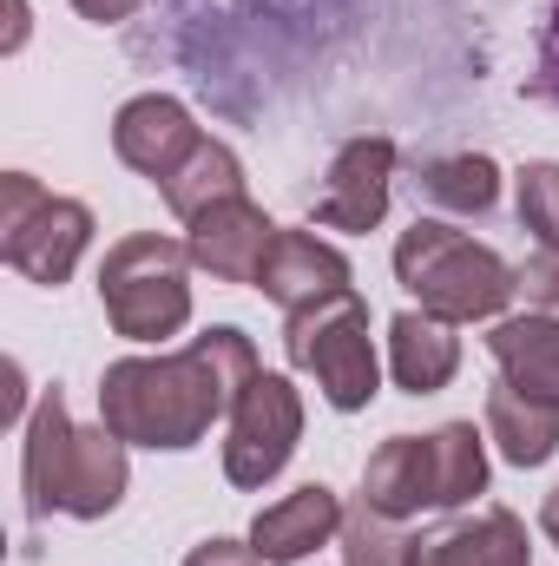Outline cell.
Returning a JSON list of instances; mask_svg holds the SVG:
<instances>
[{
  "instance_id": "cell-1",
  "label": "cell",
  "mask_w": 559,
  "mask_h": 566,
  "mask_svg": "<svg viewBox=\"0 0 559 566\" xmlns=\"http://www.w3.org/2000/svg\"><path fill=\"white\" fill-rule=\"evenodd\" d=\"M257 376V343L244 329H204L178 356H126L99 376V422L126 448H198Z\"/></svg>"
},
{
  "instance_id": "cell-2",
  "label": "cell",
  "mask_w": 559,
  "mask_h": 566,
  "mask_svg": "<svg viewBox=\"0 0 559 566\" xmlns=\"http://www.w3.org/2000/svg\"><path fill=\"white\" fill-rule=\"evenodd\" d=\"M126 441L113 428H73L66 396H40L33 422H27V454H20V488H27V514H73V521H106L126 501Z\"/></svg>"
},
{
  "instance_id": "cell-3",
  "label": "cell",
  "mask_w": 559,
  "mask_h": 566,
  "mask_svg": "<svg viewBox=\"0 0 559 566\" xmlns=\"http://www.w3.org/2000/svg\"><path fill=\"white\" fill-rule=\"evenodd\" d=\"M395 277L441 323H487L520 290V271L500 251H487V244H474V238H461L454 224H434V218H415L402 231Z\"/></svg>"
},
{
  "instance_id": "cell-4",
  "label": "cell",
  "mask_w": 559,
  "mask_h": 566,
  "mask_svg": "<svg viewBox=\"0 0 559 566\" xmlns=\"http://www.w3.org/2000/svg\"><path fill=\"white\" fill-rule=\"evenodd\" d=\"M191 251L165 231H133L99 264V303L113 336L126 343H165L191 323Z\"/></svg>"
},
{
  "instance_id": "cell-5",
  "label": "cell",
  "mask_w": 559,
  "mask_h": 566,
  "mask_svg": "<svg viewBox=\"0 0 559 566\" xmlns=\"http://www.w3.org/2000/svg\"><path fill=\"white\" fill-rule=\"evenodd\" d=\"M283 356L296 369H309L316 389L329 396V409H342V416L369 409L376 389H382V363H376V343H369V303L356 290H342V296L289 316Z\"/></svg>"
},
{
  "instance_id": "cell-6",
  "label": "cell",
  "mask_w": 559,
  "mask_h": 566,
  "mask_svg": "<svg viewBox=\"0 0 559 566\" xmlns=\"http://www.w3.org/2000/svg\"><path fill=\"white\" fill-rule=\"evenodd\" d=\"M93 244V211L80 198L40 191V178H0V258L27 283H66Z\"/></svg>"
},
{
  "instance_id": "cell-7",
  "label": "cell",
  "mask_w": 559,
  "mask_h": 566,
  "mask_svg": "<svg viewBox=\"0 0 559 566\" xmlns=\"http://www.w3.org/2000/svg\"><path fill=\"white\" fill-rule=\"evenodd\" d=\"M303 441V396L289 389V376L257 369L231 409V441H224V474L231 488H264L289 468Z\"/></svg>"
},
{
  "instance_id": "cell-8",
  "label": "cell",
  "mask_w": 559,
  "mask_h": 566,
  "mask_svg": "<svg viewBox=\"0 0 559 566\" xmlns=\"http://www.w3.org/2000/svg\"><path fill=\"white\" fill-rule=\"evenodd\" d=\"M277 244V224L264 218V205H251L244 191L238 198H218L191 218L184 231V251L198 271H211L218 283H257L264 271V251Z\"/></svg>"
},
{
  "instance_id": "cell-9",
  "label": "cell",
  "mask_w": 559,
  "mask_h": 566,
  "mask_svg": "<svg viewBox=\"0 0 559 566\" xmlns=\"http://www.w3.org/2000/svg\"><path fill=\"white\" fill-rule=\"evenodd\" d=\"M389 185H395V139H349L329 158L316 224L323 231H376L389 218Z\"/></svg>"
},
{
  "instance_id": "cell-10",
  "label": "cell",
  "mask_w": 559,
  "mask_h": 566,
  "mask_svg": "<svg viewBox=\"0 0 559 566\" xmlns=\"http://www.w3.org/2000/svg\"><path fill=\"white\" fill-rule=\"evenodd\" d=\"M257 290L277 303L283 316H303L342 290H356V271L336 244H323L316 231H277V244L264 251V271H257Z\"/></svg>"
},
{
  "instance_id": "cell-11",
  "label": "cell",
  "mask_w": 559,
  "mask_h": 566,
  "mask_svg": "<svg viewBox=\"0 0 559 566\" xmlns=\"http://www.w3.org/2000/svg\"><path fill=\"white\" fill-rule=\"evenodd\" d=\"M198 126H191V113L171 99V93H139V99H126L119 106V119H113V151L145 171L151 185H165L191 151H198Z\"/></svg>"
},
{
  "instance_id": "cell-12",
  "label": "cell",
  "mask_w": 559,
  "mask_h": 566,
  "mask_svg": "<svg viewBox=\"0 0 559 566\" xmlns=\"http://www.w3.org/2000/svg\"><path fill=\"white\" fill-rule=\"evenodd\" d=\"M336 534H342V501H336L323 481L283 494L277 507H264V514L251 521V547H257V560H271V566L309 560V554L329 547Z\"/></svg>"
},
{
  "instance_id": "cell-13",
  "label": "cell",
  "mask_w": 559,
  "mask_h": 566,
  "mask_svg": "<svg viewBox=\"0 0 559 566\" xmlns=\"http://www.w3.org/2000/svg\"><path fill=\"white\" fill-rule=\"evenodd\" d=\"M415 566H534L527 527L507 507H487L474 521H447L415 541Z\"/></svg>"
},
{
  "instance_id": "cell-14",
  "label": "cell",
  "mask_w": 559,
  "mask_h": 566,
  "mask_svg": "<svg viewBox=\"0 0 559 566\" xmlns=\"http://www.w3.org/2000/svg\"><path fill=\"white\" fill-rule=\"evenodd\" d=\"M487 356L500 363V382L559 409V316H500L487 329Z\"/></svg>"
},
{
  "instance_id": "cell-15",
  "label": "cell",
  "mask_w": 559,
  "mask_h": 566,
  "mask_svg": "<svg viewBox=\"0 0 559 566\" xmlns=\"http://www.w3.org/2000/svg\"><path fill=\"white\" fill-rule=\"evenodd\" d=\"M389 369H395V389H409V396L447 389L454 369H461V336H454V323H441V316H428V310H402V316L389 323Z\"/></svg>"
},
{
  "instance_id": "cell-16",
  "label": "cell",
  "mask_w": 559,
  "mask_h": 566,
  "mask_svg": "<svg viewBox=\"0 0 559 566\" xmlns=\"http://www.w3.org/2000/svg\"><path fill=\"white\" fill-rule=\"evenodd\" d=\"M362 501L389 521H409L434 507V468H428V434H389L369 468H362Z\"/></svg>"
},
{
  "instance_id": "cell-17",
  "label": "cell",
  "mask_w": 559,
  "mask_h": 566,
  "mask_svg": "<svg viewBox=\"0 0 559 566\" xmlns=\"http://www.w3.org/2000/svg\"><path fill=\"white\" fill-rule=\"evenodd\" d=\"M487 441H494L514 468H540V461L559 454V409L520 396L514 382H494V389H487Z\"/></svg>"
},
{
  "instance_id": "cell-18",
  "label": "cell",
  "mask_w": 559,
  "mask_h": 566,
  "mask_svg": "<svg viewBox=\"0 0 559 566\" xmlns=\"http://www.w3.org/2000/svg\"><path fill=\"white\" fill-rule=\"evenodd\" d=\"M238 191H244V158H238L224 139H198V151H191V158L158 185V198H165V205H171V218H184V224H191L204 205L238 198Z\"/></svg>"
},
{
  "instance_id": "cell-19",
  "label": "cell",
  "mask_w": 559,
  "mask_h": 566,
  "mask_svg": "<svg viewBox=\"0 0 559 566\" xmlns=\"http://www.w3.org/2000/svg\"><path fill=\"white\" fill-rule=\"evenodd\" d=\"M428 468H434V507H467L487 494V448L474 422H441L428 434Z\"/></svg>"
},
{
  "instance_id": "cell-20",
  "label": "cell",
  "mask_w": 559,
  "mask_h": 566,
  "mask_svg": "<svg viewBox=\"0 0 559 566\" xmlns=\"http://www.w3.org/2000/svg\"><path fill=\"white\" fill-rule=\"evenodd\" d=\"M421 198H434V205H447V211H494V198H500V165L481 158V151L434 158V165H421Z\"/></svg>"
},
{
  "instance_id": "cell-21",
  "label": "cell",
  "mask_w": 559,
  "mask_h": 566,
  "mask_svg": "<svg viewBox=\"0 0 559 566\" xmlns=\"http://www.w3.org/2000/svg\"><path fill=\"white\" fill-rule=\"evenodd\" d=\"M336 541H342V560L349 566H415V541L389 514H376L369 501L342 514V534Z\"/></svg>"
},
{
  "instance_id": "cell-22",
  "label": "cell",
  "mask_w": 559,
  "mask_h": 566,
  "mask_svg": "<svg viewBox=\"0 0 559 566\" xmlns=\"http://www.w3.org/2000/svg\"><path fill=\"white\" fill-rule=\"evenodd\" d=\"M514 205H520V224L540 238V251H559V165H527L514 178Z\"/></svg>"
},
{
  "instance_id": "cell-23",
  "label": "cell",
  "mask_w": 559,
  "mask_h": 566,
  "mask_svg": "<svg viewBox=\"0 0 559 566\" xmlns=\"http://www.w3.org/2000/svg\"><path fill=\"white\" fill-rule=\"evenodd\" d=\"M520 290H527L534 303L559 310V251H540V258H527V264H520Z\"/></svg>"
},
{
  "instance_id": "cell-24",
  "label": "cell",
  "mask_w": 559,
  "mask_h": 566,
  "mask_svg": "<svg viewBox=\"0 0 559 566\" xmlns=\"http://www.w3.org/2000/svg\"><path fill=\"white\" fill-rule=\"evenodd\" d=\"M184 566H264V560H257V547H251V541H224V534H218V541L191 547Z\"/></svg>"
},
{
  "instance_id": "cell-25",
  "label": "cell",
  "mask_w": 559,
  "mask_h": 566,
  "mask_svg": "<svg viewBox=\"0 0 559 566\" xmlns=\"http://www.w3.org/2000/svg\"><path fill=\"white\" fill-rule=\"evenodd\" d=\"M534 93L559 106V7H553V20H547V40H540V73H534Z\"/></svg>"
},
{
  "instance_id": "cell-26",
  "label": "cell",
  "mask_w": 559,
  "mask_h": 566,
  "mask_svg": "<svg viewBox=\"0 0 559 566\" xmlns=\"http://www.w3.org/2000/svg\"><path fill=\"white\" fill-rule=\"evenodd\" d=\"M73 7H80L86 20H99V27H113V20H126V13H133L139 0H73Z\"/></svg>"
},
{
  "instance_id": "cell-27",
  "label": "cell",
  "mask_w": 559,
  "mask_h": 566,
  "mask_svg": "<svg viewBox=\"0 0 559 566\" xmlns=\"http://www.w3.org/2000/svg\"><path fill=\"white\" fill-rule=\"evenodd\" d=\"M20 402H27V389H20V363H7V402H0V422H20Z\"/></svg>"
},
{
  "instance_id": "cell-28",
  "label": "cell",
  "mask_w": 559,
  "mask_h": 566,
  "mask_svg": "<svg viewBox=\"0 0 559 566\" xmlns=\"http://www.w3.org/2000/svg\"><path fill=\"white\" fill-rule=\"evenodd\" d=\"M7 53H20V40H27V0H7Z\"/></svg>"
},
{
  "instance_id": "cell-29",
  "label": "cell",
  "mask_w": 559,
  "mask_h": 566,
  "mask_svg": "<svg viewBox=\"0 0 559 566\" xmlns=\"http://www.w3.org/2000/svg\"><path fill=\"white\" fill-rule=\"evenodd\" d=\"M540 534H547V541L559 547V488L547 494V501H540Z\"/></svg>"
}]
</instances>
